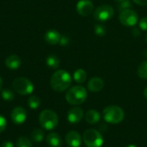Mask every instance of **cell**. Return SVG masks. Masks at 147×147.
Returning <instances> with one entry per match:
<instances>
[{"mask_svg": "<svg viewBox=\"0 0 147 147\" xmlns=\"http://www.w3.org/2000/svg\"><path fill=\"white\" fill-rule=\"evenodd\" d=\"M40 126L47 130L54 129L59 123V117L55 112L50 109L43 110L39 117Z\"/></svg>", "mask_w": 147, "mask_h": 147, "instance_id": "obj_4", "label": "cell"}, {"mask_svg": "<svg viewBox=\"0 0 147 147\" xmlns=\"http://www.w3.org/2000/svg\"><path fill=\"white\" fill-rule=\"evenodd\" d=\"M83 140L87 147H101L103 144V137L95 129H88L84 132Z\"/></svg>", "mask_w": 147, "mask_h": 147, "instance_id": "obj_5", "label": "cell"}, {"mask_svg": "<svg viewBox=\"0 0 147 147\" xmlns=\"http://www.w3.org/2000/svg\"><path fill=\"white\" fill-rule=\"evenodd\" d=\"M95 33L97 36H104L107 33L106 28L102 24L95 25Z\"/></svg>", "mask_w": 147, "mask_h": 147, "instance_id": "obj_25", "label": "cell"}, {"mask_svg": "<svg viewBox=\"0 0 147 147\" xmlns=\"http://www.w3.org/2000/svg\"><path fill=\"white\" fill-rule=\"evenodd\" d=\"M5 65L10 70H16L21 65V59L16 54L9 55L5 59Z\"/></svg>", "mask_w": 147, "mask_h": 147, "instance_id": "obj_15", "label": "cell"}, {"mask_svg": "<svg viewBox=\"0 0 147 147\" xmlns=\"http://www.w3.org/2000/svg\"><path fill=\"white\" fill-rule=\"evenodd\" d=\"M77 11L83 16H90L94 9V4L90 0H80L77 3Z\"/></svg>", "mask_w": 147, "mask_h": 147, "instance_id": "obj_9", "label": "cell"}, {"mask_svg": "<svg viewBox=\"0 0 147 147\" xmlns=\"http://www.w3.org/2000/svg\"><path fill=\"white\" fill-rule=\"evenodd\" d=\"M1 147H14V145L10 141H4L1 145Z\"/></svg>", "mask_w": 147, "mask_h": 147, "instance_id": "obj_31", "label": "cell"}, {"mask_svg": "<svg viewBox=\"0 0 147 147\" xmlns=\"http://www.w3.org/2000/svg\"><path fill=\"white\" fill-rule=\"evenodd\" d=\"M47 143L51 147H60L62 146V139L57 133H51L47 137Z\"/></svg>", "mask_w": 147, "mask_h": 147, "instance_id": "obj_16", "label": "cell"}, {"mask_svg": "<svg viewBox=\"0 0 147 147\" xmlns=\"http://www.w3.org/2000/svg\"><path fill=\"white\" fill-rule=\"evenodd\" d=\"M86 78H87V74H86L85 71H84L83 69H78L73 74L74 80L78 84L84 83L86 80Z\"/></svg>", "mask_w": 147, "mask_h": 147, "instance_id": "obj_18", "label": "cell"}, {"mask_svg": "<svg viewBox=\"0 0 147 147\" xmlns=\"http://www.w3.org/2000/svg\"><path fill=\"white\" fill-rule=\"evenodd\" d=\"M84 117V111L78 107H74L68 111L67 120L71 124L78 123Z\"/></svg>", "mask_w": 147, "mask_h": 147, "instance_id": "obj_11", "label": "cell"}, {"mask_svg": "<svg viewBox=\"0 0 147 147\" xmlns=\"http://www.w3.org/2000/svg\"><path fill=\"white\" fill-rule=\"evenodd\" d=\"M12 86L14 90L22 96L29 95L34 90V84H32V82L23 77L16 78L13 81Z\"/></svg>", "mask_w": 147, "mask_h": 147, "instance_id": "obj_6", "label": "cell"}, {"mask_svg": "<svg viewBox=\"0 0 147 147\" xmlns=\"http://www.w3.org/2000/svg\"><path fill=\"white\" fill-rule=\"evenodd\" d=\"M138 75L142 79H147V60L142 62L138 67Z\"/></svg>", "mask_w": 147, "mask_h": 147, "instance_id": "obj_21", "label": "cell"}, {"mask_svg": "<svg viewBox=\"0 0 147 147\" xmlns=\"http://www.w3.org/2000/svg\"><path fill=\"white\" fill-rule=\"evenodd\" d=\"M50 84L53 90L57 92H63L71 86V77L66 71L58 70L52 75Z\"/></svg>", "mask_w": 147, "mask_h": 147, "instance_id": "obj_1", "label": "cell"}, {"mask_svg": "<svg viewBox=\"0 0 147 147\" xmlns=\"http://www.w3.org/2000/svg\"><path fill=\"white\" fill-rule=\"evenodd\" d=\"M114 16V9L109 4H102L97 7L94 12V16L97 21L107 22Z\"/></svg>", "mask_w": 147, "mask_h": 147, "instance_id": "obj_7", "label": "cell"}, {"mask_svg": "<svg viewBox=\"0 0 147 147\" xmlns=\"http://www.w3.org/2000/svg\"><path fill=\"white\" fill-rule=\"evenodd\" d=\"M47 65L52 69H57L59 66V59L55 55H49L46 59Z\"/></svg>", "mask_w": 147, "mask_h": 147, "instance_id": "obj_19", "label": "cell"}, {"mask_svg": "<svg viewBox=\"0 0 147 147\" xmlns=\"http://www.w3.org/2000/svg\"><path fill=\"white\" fill-rule=\"evenodd\" d=\"M115 1H117V2H121V1H123V0H115Z\"/></svg>", "mask_w": 147, "mask_h": 147, "instance_id": "obj_35", "label": "cell"}, {"mask_svg": "<svg viewBox=\"0 0 147 147\" xmlns=\"http://www.w3.org/2000/svg\"><path fill=\"white\" fill-rule=\"evenodd\" d=\"M139 25H140V29H142V30H144V31H146L147 30V17H143V18H141V19H140V23H139Z\"/></svg>", "mask_w": 147, "mask_h": 147, "instance_id": "obj_27", "label": "cell"}, {"mask_svg": "<svg viewBox=\"0 0 147 147\" xmlns=\"http://www.w3.org/2000/svg\"><path fill=\"white\" fill-rule=\"evenodd\" d=\"M87 98V91L85 88L80 85L73 86L65 93V99L71 105H80Z\"/></svg>", "mask_w": 147, "mask_h": 147, "instance_id": "obj_2", "label": "cell"}, {"mask_svg": "<svg viewBox=\"0 0 147 147\" xmlns=\"http://www.w3.org/2000/svg\"><path fill=\"white\" fill-rule=\"evenodd\" d=\"M103 118L106 122L110 124H118L121 123L125 117V113L123 109L115 105L108 106L103 109Z\"/></svg>", "mask_w": 147, "mask_h": 147, "instance_id": "obj_3", "label": "cell"}, {"mask_svg": "<svg viewBox=\"0 0 147 147\" xmlns=\"http://www.w3.org/2000/svg\"><path fill=\"white\" fill-rule=\"evenodd\" d=\"M126 147H137L136 146H134V145H129V146H127Z\"/></svg>", "mask_w": 147, "mask_h": 147, "instance_id": "obj_34", "label": "cell"}, {"mask_svg": "<svg viewBox=\"0 0 147 147\" xmlns=\"http://www.w3.org/2000/svg\"><path fill=\"white\" fill-rule=\"evenodd\" d=\"M61 39V35L60 34L54 29H51L49 31H47L45 34V40L50 44V45H56L59 44Z\"/></svg>", "mask_w": 147, "mask_h": 147, "instance_id": "obj_14", "label": "cell"}, {"mask_svg": "<svg viewBox=\"0 0 147 147\" xmlns=\"http://www.w3.org/2000/svg\"><path fill=\"white\" fill-rule=\"evenodd\" d=\"M100 118H101V116H100L99 112H97L95 109H90V110L87 111L85 114V121L89 124H96V123L99 122Z\"/></svg>", "mask_w": 147, "mask_h": 147, "instance_id": "obj_17", "label": "cell"}, {"mask_svg": "<svg viewBox=\"0 0 147 147\" xmlns=\"http://www.w3.org/2000/svg\"><path fill=\"white\" fill-rule=\"evenodd\" d=\"M16 147H32V143L27 137H20L16 141Z\"/></svg>", "mask_w": 147, "mask_h": 147, "instance_id": "obj_23", "label": "cell"}, {"mask_svg": "<svg viewBox=\"0 0 147 147\" xmlns=\"http://www.w3.org/2000/svg\"><path fill=\"white\" fill-rule=\"evenodd\" d=\"M119 19L122 25L126 27H133L138 22L139 16H138V14L134 10L126 9L121 12L119 16Z\"/></svg>", "mask_w": 147, "mask_h": 147, "instance_id": "obj_8", "label": "cell"}, {"mask_svg": "<svg viewBox=\"0 0 147 147\" xmlns=\"http://www.w3.org/2000/svg\"><path fill=\"white\" fill-rule=\"evenodd\" d=\"M44 138V133L41 129L36 128L31 133V139L35 143H40L43 140Z\"/></svg>", "mask_w": 147, "mask_h": 147, "instance_id": "obj_20", "label": "cell"}, {"mask_svg": "<svg viewBox=\"0 0 147 147\" xmlns=\"http://www.w3.org/2000/svg\"><path fill=\"white\" fill-rule=\"evenodd\" d=\"M2 97L4 101L10 102L15 98V95H14L13 91L10 90L9 89H4L2 91Z\"/></svg>", "mask_w": 147, "mask_h": 147, "instance_id": "obj_24", "label": "cell"}, {"mask_svg": "<svg viewBox=\"0 0 147 147\" xmlns=\"http://www.w3.org/2000/svg\"><path fill=\"white\" fill-rule=\"evenodd\" d=\"M28 106L31 109H36L40 107V100L38 96H31L28 98Z\"/></svg>", "mask_w": 147, "mask_h": 147, "instance_id": "obj_22", "label": "cell"}, {"mask_svg": "<svg viewBox=\"0 0 147 147\" xmlns=\"http://www.w3.org/2000/svg\"><path fill=\"white\" fill-rule=\"evenodd\" d=\"M10 118L12 121L16 124H22L27 119V112L22 107L15 108L10 114Z\"/></svg>", "mask_w": 147, "mask_h": 147, "instance_id": "obj_10", "label": "cell"}, {"mask_svg": "<svg viewBox=\"0 0 147 147\" xmlns=\"http://www.w3.org/2000/svg\"><path fill=\"white\" fill-rule=\"evenodd\" d=\"M130 7H131V2L129 0H123L120 2V3L118 4V9L121 10V12L126 9H129Z\"/></svg>", "mask_w": 147, "mask_h": 147, "instance_id": "obj_26", "label": "cell"}, {"mask_svg": "<svg viewBox=\"0 0 147 147\" xmlns=\"http://www.w3.org/2000/svg\"><path fill=\"white\" fill-rule=\"evenodd\" d=\"M65 142L70 147H80L82 139L78 132L70 131L65 135Z\"/></svg>", "mask_w": 147, "mask_h": 147, "instance_id": "obj_12", "label": "cell"}, {"mask_svg": "<svg viewBox=\"0 0 147 147\" xmlns=\"http://www.w3.org/2000/svg\"><path fill=\"white\" fill-rule=\"evenodd\" d=\"M144 96H145V97L147 99V87L145 89V90H144Z\"/></svg>", "mask_w": 147, "mask_h": 147, "instance_id": "obj_32", "label": "cell"}, {"mask_svg": "<svg viewBox=\"0 0 147 147\" xmlns=\"http://www.w3.org/2000/svg\"><path fill=\"white\" fill-rule=\"evenodd\" d=\"M146 42H147V35H146Z\"/></svg>", "mask_w": 147, "mask_h": 147, "instance_id": "obj_36", "label": "cell"}, {"mask_svg": "<svg viewBox=\"0 0 147 147\" xmlns=\"http://www.w3.org/2000/svg\"><path fill=\"white\" fill-rule=\"evenodd\" d=\"M69 43V39L67 36H61V39H60V41H59V44L61 46H66L68 45Z\"/></svg>", "mask_w": 147, "mask_h": 147, "instance_id": "obj_29", "label": "cell"}, {"mask_svg": "<svg viewBox=\"0 0 147 147\" xmlns=\"http://www.w3.org/2000/svg\"><path fill=\"white\" fill-rule=\"evenodd\" d=\"M6 126H7V122H6V120L5 118L0 115V133L3 132L6 128Z\"/></svg>", "mask_w": 147, "mask_h": 147, "instance_id": "obj_28", "label": "cell"}, {"mask_svg": "<svg viewBox=\"0 0 147 147\" xmlns=\"http://www.w3.org/2000/svg\"><path fill=\"white\" fill-rule=\"evenodd\" d=\"M2 87H3V80H2V78L0 77V90H2Z\"/></svg>", "mask_w": 147, "mask_h": 147, "instance_id": "obj_33", "label": "cell"}, {"mask_svg": "<svg viewBox=\"0 0 147 147\" xmlns=\"http://www.w3.org/2000/svg\"><path fill=\"white\" fill-rule=\"evenodd\" d=\"M134 2L139 5H141V6L147 5V0H134Z\"/></svg>", "mask_w": 147, "mask_h": 147, "instance_id": "obj_30", "label": "cell"}, {"mask_svg": "<svg viewBox=\"0 0 147 147\" xmlns=\"http://www.w3.org/2000/svg\"><path fill=\"white\" fill-rule=\"evenodd\" d=\"M104 82L101 78H92L88 83V89L91 92H99L102 90Z\"/></svg>", "mask_w": 147, "mask_h": 147, "instance_id": "obj_13", "label": "cell"}]
</instances>
